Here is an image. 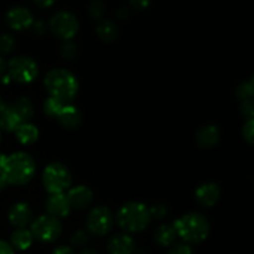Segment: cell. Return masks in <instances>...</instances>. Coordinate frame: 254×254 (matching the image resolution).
<instances>
[{"instance_id":"obj_16","label":"cell","mask_w":254,"mask_h":254,"mask_svg":"<svg viewBox=\"0 0 254 254\" xmlns=\"http://www.w3.org/2000/svg\"><path fill=\"white\" fill-rule=\"evenodd\" d=\"M32 217L31 208L29 207L27 203L19 202L15 203L9 211V220L15 227L24 228L27 223L30 222Z\"/></svg>"},{"instance_id":"obj_18","label":"cell","mask_w":254,"mask_h":254,"mask_svg":"<svg viewBox=\"0 0 254 254\" xmlns=\"http://www.w3.org/2000/svg\"><path fill=\"white\" fill-rule=\"evenodd\" d=\"M21 124V121L12 109L11 104H2L0 107V130L12 131Z\"/></svg>"},{"instance_id":"obj_33","label":"cell","mask_w":254,"mask_h":254,"mask_svg":"<svg viewBox=\"0 0 254 254\" xmlns=\"http://www.w3.org/2000/svg\"><path fill=\"white\" fill-rule=\"evenodd\" d=\"M149 212H150V217H155L160 220L166 215V207L163 205H154L153 207L149 208Z\"/></svg>"},{"instance_id":"obj_11","label":"cell","mask_w":254,"mask_h":254,"mask_svg":"<svg viewBox=\"0 0 254 254\" xmlns=\"http://www.w3.org/2000/svg\"><path fill=\"white\" fill-rule=\"evenodd\" d=\"M46 208L50 216L54 217H64L71 211V205L64 193H50L46 201Z\"/></svg>"},{"instance_id":"obj_22","label":"cell","mask_w":254,"mask_h":254,"mask_svg":"<svg viewBox=\"0 0 254 254\" xmlns=\"http://www.w3.org/2000/svg\"><path fill=\"white\" fill-rule=\"evenodd\" d=\"M176 231L170 225H161L156 228L154 233V238L160 246H170L176 238Z\"/></svg>"},{"instance_id":"obj_8","label":"cell","mask_w":254,"mask_h":254,"mask_svg":"<svg viewBox=\"0 0 254 254\" xmlns=\"http://www.w3.org/2000/svg\"><path fill=\"white\" fill-rule=\"evenodd\" d=\"M9 76L21 83L31 82L37 76V64L31 57L16 56L7 64Z\"/></svg>"},{"instance_id":"obj_2","label":"cell","mask_w":254,"mask_h":254,"mask_svg":"<svg viewBox=\"0 0 254 254\" xmlns=\"http://www.w3.org/2000/svg\"><path fill=\"white\" fill-rule=\"evenodd\" d=\"M176 235L190 243H198L206 240L210 232V223L207 218L197 212H190L181 216L173 226Z\"/></svg>"},{"instance_id":"obj_1","label":"cell","mask_w":254,"mask_h":254,"mask_svg":"<svg viewBox=\"0 0 254 254\" xmlns=\"http://www.w3.org/2000/svg\"><path fill=\"white\" fill-rule=\"evenodd\" d=\"M45 84L50 94L61 102H68L78 92V81L72 72L64 68H54L47 72Z\"/></svg>"},{"instance_id":"obj_23","label":"cell","mask_w":254,"mask_h":254,"mask_svg":"<svg viewBox=\"0 0 254 254\" xmlns=\"http://www.w3.org/2000/svg\"><path fill=\"white\" fill-rule=\"evenodd\" d=\"M32 237L31 232L27 231L26 228H19V230L14 231L11 235V243L14 247L19 248V250H27L31 246Z\"/></svg>"},{"instance_id":"obj_44","label":"cell","mask_w":254,"mask_h":254,"mask_svg":"<svg viewBox=\"0 0 254 254\" xmlns=\"http://www.w3.org/2000/svg\"><path fill=\"white\" fill-rule=\"evenodd\" d=\"M2 188V185H0V189H1Z\"/></svg>"},{"instance_id":"obj_43","label":"cell","mask_w":254,"mask_h":254,"mask_svg":"<svg viewBox=\"0 0 254 254\" xmlns=\"http://www.w3.org/2000/svg\"><path fill=\"white\" fill-rule=\"evenodd\" d=\"M0 139H1V133H0Z\"/></svg>"},{"instance_id":"obj_17","label":"cell","mask_w":254,"mask_h":254,"mask_svg":"<svg viewBox=\"0 0 254 254\" xmlns=\"http://www.w3.org/2000/svg\"><path fill=\"white\" fill-rule=\"evenodd\" d=\"M59 122L67 129H74L79 126L82 121V114L77 107L71 104H64L60 113L57 114Z\"/></svg>"},{"instance_id":"obj_24","label":"cell","mask_w":254,"mask_h":254,"mask_svg":"<svg viewBox=\"0 0 254 254\" xmlns=\"http://www.w3.org/2000/svg\"><path fill=\"white\" fill-rule=\"evenodd\" d=\"M236 93H237L238 98H241L242 101H246V99H253V96H254L253 78H251L250 81L242 82V83L237 87V89H236Z\"/></svg>"},{"instance_id":"obj_37","label":"cell","mask_w":254,"mask_h":254,"mask_svg":"<svg viewBox=\"0 0 254 254\" xmlns=\"http://www.w3.org/2000/svg\"><path fill=\"white\" fill-rule=\"evenodd\" d=\"M34 29H35V31L42 32V30H44V22H42L41 20H37L34 25Z\"/></svg>"},{"instance_id":"obj_26","label":"cell","mask_w":254,"mask_h":254,"mask_svg":"<svg viewBox=\"0 0 254 254\" xmlns=\"http://www.w3.org/2000/svg\"><path fill=\"white\" fill-rule=\"evenodd\" d=\"M15 47V40L11 35H0V52H10Z\"/></svg>"},{"instance_id":"obj_10","label":"cell","mask_w":254,"mask_h":254,"mask_svg":"<svg viewBox=\"0 0 254 254\" xmlns=\"http://www.w3.org/2000/svg\"><path fill=\"white\" fill-rule=\"evenodd\" d=\"M6 21L15 30H24L34 22V16L27 7L17 5L12 6L6 14Z\"/></svg>"},{"instance_id":"obj_42","label":"cell","mask_w":254,"mask_h":254,"mask_svg":"<svg viewBox=\"0 0 254 254\" xmlns=\"http://www.w3.org/2000/svg\"><path fill=\"white\" fill-rule=\"evenodd\" d=\"M2 106V102H1V97H0V107Z\"/></svg>"},{"instance_id":"obj_27","label":"cell","mask_w":254,"mask_h":254,"mask_svg":"<svg viewBox=\"0 0 254 254\" xmlns=\"http://www.w3.org/2000/svg\"><path fill=\"white\" fill-rule=\"evenodd\" d=\"M61 54L66 59H73L77 55V45L73 41H64L61 47Z\"/></svg>"},{"instance_id":"obj_28","label":"cell","mask_w":254,"mask_h":254,"mask_svg":"<svg viewBox=\"0 0 254 254\" xmlns=\"http://www.w3.org/2000/svg\"><path fill=\"white\" fill-rule=\"evenodd\" d=\"M240 108H241V113H242L245 117H247V119H253V116H254L253 99H246V101H242Z\"/></svg>"},{"instance_id":"obj_21","label":"cell","mask_w":254,"mask_h":254,"mask_svg":"<svg viewBox=\"0 0 254 254\" xmlns=\"http://www.w3.org/2000/svg\"><path fill=\"white\" fill-rule=\"evenodd\" d=\"M96 32L102 41L112 42L118 36V27L112 20H103L98 24Z\"/></svg>"},{"instance_id":"obj_32","label":"cell","mask_w":254,"mask_h":254,"mask_svg":"<svg viewBox=\"0 0 254 254\" xmlns=\"http://www.w3.org/2000/svg\"><path fill=\"white\" fill-rule=\"evenodd\" d=\"M71 241L73 245L83 246L84 243L88 241V236H87V233L84 232V231H77L76 233H73V235H72Z\"/></svg>"},{"instance_id":"obj_41","label":"cell","mask_w":254,"mask_h":254,"mask_svg":"<svg viewBox=\"0 0 254 254\" xmlns=\"http://www.w3.org/2000/svg\"><path fill=\"white\" fill-rule=\"evenodd\" d=\"M81 254H98V253L94 252V251H91V250H86V251H83Z\"/></svg>"},{"instance_id":"obj_20","label":"cell","mask_w":254,"mask_h":254,"mask_svg":"<svg viewBox=\"0 0 254 254\" xmlns=\"http://www.w3.org/2000/svg\"><path fill=\"white\" fill-rule=\"evenodd\" d=\"M12 109L15 111L16 116L21 121V123H25V121L30 119L34 114V106H32L31 101L26 97H20L17 98L14 103L11 104Z\"/></svg>"},{"instance_id":"obj_25","label":"cell","mask_w":254,"mask_h":254,"mask_svg":"<svg viewBox=\"0 0 254 254\" xmlns=\"http://www.w3.org/2000/svg\"><path fill=\"white\" fill-rule=\"evenodd\" d=\"M64 106V102L59 101V99L54 98V97H49L44 103V109L50 117H57L62 107Z\"/></svg>"},{"instance_id":"obj_34","label":"cell","mask_w":254,"mask_h":254,"mask_svg":"<svg viewBox=\"0 0 254 254\" xmlns=\"http://www.w3.org/2000/svg\"><path fill=\"white\" fill-rule=\"evenodd\" d=\"M5 161H6V155L0 154V185L2 186L6 184L5 181Z\"/></svg>"},{"instance_id":"obj_3","label":"cell","mask_w":254,"mask_h":254,"mask_svg":"<svg viewBox=\"0 0 254 254\" xmlns=\"http://www.w3.org/2000/svg\"><path fill=\"white\" fill-rule=\"evenodd\" d=\"M35 174V161L29 154L14 153L6 156L5 161V181L12 185L29 183Z\"/></svg>"},{"instance_id":"obj_38","label":"cell","mask_w":254,"mask_h":254,"mask_svg":"<svg viewBox=\"0 0 254 254\" xmlns=\"http://www.w3.org/2000/svg\"><path fill=\"white\" fill-rule=\"evenodd\" d=\"M5 69H6V62H5V60L0 56V74L4 73Z\"/></svg>"},{"instance_id":"obj_36","label":"cell","mask_w":254,"mask_h":254,"mask_svg":"<svg viewBox=\"0 0 254 254\" xmlns=\"http://www.w3.org/2000/svg\"><path fill=\"white\" fill-rule=\"evenodd\" d=\"M52 254H74L73 251H72V248L67 247V246H60V247H57L56 250L54 251V253Z\"/></svg>"},{"instance_id":"obj_12","label":"cell","mask_w":254,"mask_h":254,"mask_svg":"<svg viewBox=\"0 0 254 254\" xmlns=\"http://www.w3.org/2000/svg\"><path fill=\"white\" fill-rule=\"evenodd\" d=\"M66 196L71 207L78 208V210L87 207L93 200V192L91 189L84 185L74 186L68 191Z\"/></svg>"},{"instance_id":"obj_4","label":"cell","mask_w":254,"mask_h":254,"mask_svg":"<svg viewBox=\"0 0 254 254\" xmlns=\"http://www.w3.org/2000/svg\"><path fill=\"white\" fill-rule=\"evenodd\" d=\"M117 220L122 228L129 232H139L150 222V212L145 205L140 202H128L118 211Z\"/></svg>"},{"instance_id":"obj_7","label":"cell","mask_w":254,"mask_h":254,"mask_svg":"<svg viewBox=\"0 0 254 254\" xmlns=\"http://www.w3.org/2000/svg\"><path fill=\"white\" fill-rule=\"evenodd\" d=\"M50 29L56 36L61 39L69 40L78 31V20L67 10H60L56 11L50 19Z\"/></svg>"},{"instance_id":"obj_19","label":"cell","mask_w":254,"mask_h":254,"mask_svg":"<svg viewBox=\"0 0 254 254\" xmlns=\"http://www.w3.org/2000/svg\"><path fill=\"white\" fill-rule=\"evenodd\" d=\"M14 131L16 134V138L22 144H32L39 138V129H37V127L31 123H26V122L19 124Z\"/></svg>"},{"instance_id":"obj_14","label":"cell","mask_w":254,"mask_h":254,"mask_svg":"<svg viewBox=\"0 0 254 254\" xmlns=\"http://www.w3.org/2000/svg\"><path fill=\"white\" fill-rule=\"evenodd\" d=\"M134 250V241L128 235H116L108 242L109 254H131Z\"/></svg>"},{"instance_id":"obj_5","label":"cell","mask_w":254,"mask_h":254,"mask_svg":"<svg viewBox=\"0 0 254 254\" xmlns=\"http://www.w3.org/2000/svg\"><path fill=\"white\" fill-rule=\"evenodd\" d=\"M44 185L50 193H64L71 186L72 175L68 168L62 163H51L45 168Z\"/></svg>"},{"instance_id":"obj_30","label":"cell","mask_w":254,"mask_h":254,"mask_svg":"<svg viewBox=\"0 0 254 254\" xmlns=\"http://www.w3.org/2000/svg\"><path fill=\"white\" fill-rule=\"evenodd\" d=\"M253 129H254L253 119H248V121L245 123V126H243L242 133L246 140L251 144L253 143Z\"/></svg>"},{"instance_id":"obj_6","label":"cell","mask_w":254,"mask_h":254,"mask_svg":"<svg viewBox=\"0 0 254 254\" xmlns=\"http://www.w3.org/2000/svg\"><path fill=\"white\" fill-rule=\"evenodd\" d=\"M62 226L59 218L50 215H42L37 217L31 225V235L41 242H54L61 235Z\"/></svg>"},{"instance_id":"obj_40","label":"cell","mask_w":254,"mask_h":254,"mask_svg":"<svg viewBox=\"0 0 254 254\" xmlns=\"http://www.w3.org/2000/svg\"><path fill=\"white\" fill-rule=\"evenodd\" d=\"M131 4H133V5H141V6H146V5H148V2H146V1H141V2L133 1V2H131Z\"/></svg>"},{"instance_id":"obj_13","label":"cell","mask_w":254,"mask_h":254,"mask_svg":"<svg viewBox=\"0 0 254 254\" xmlns=\"http://www.w3.org/2000/svg\"><path fill=\"white\" fill-rule=\"evenodd\" d=\"M196 198L203 206H213L218 201L221 190L217 184L205 183L200 185L196 190Z\"/></svg>"},{"instance_id":"obj_35","label":"cell","mask_w":254,"mask_h":254,"mask_svg":"<svg viewBox=\"0 0 254 254\" xmlns=\"http://www.w3.org/2000/svg\"><path fill=\"white\" fill-rule=\"evenodd\" d=\"M0 254H15L11 246L5 241H0Z\"/></svg>"},{"instance_id":"obj_15","label":"cell","mask_w":254,"mask_h":254,"mask_svg":"<svg viewBox=\"0 0 254 254\" xmlns=\"http://www.w3.org/2000/svg\"><path fill=\"white\" fill-rule=\"evenodd\" d=\"M220 140V130L213 124L203 126L196 131V141L201 148H212Z\"/></svg>"},{"instance_id":"obj_39","label":"cell","mask_w":254,"mask_h":254,"mask_svg":"<svg viewBox=\"0 0 254 254\" xmlns=\"http://www.w3.org/2000/svg\"><path fill=\"white\" fill-rule=\"evenodd\" d=\"M35 2H36L37 5H40V6H49V5H51L54 1H51V0H49V1H40L39 0V1H35Z\"/></svg>"},{"instance_id":"obj_31","label":"cell","mask_w":254,"mask_h":254,"mask_svg":"<svg viewBox=\"0 0 254 254\" xmlns=\"http://www.w3.org/2000/svg\"><path fill=\"white\" fill-rule=\"evenodd\" d=\"M168 254H193V253L190 246L184 245V243H179V245L173 246Z\"/></svg>"},{"instance_id":"obj_29","label":"cell","mask_w":254,"mask_h":254,"mask_svg":"<svg viewBox=\"0 0 254 254\" xmlns=\"http://www.w3.org/2000/svg\"><path fill=\"white\" fill-rule=\"evenodd\" d=\"M89 14L92 15L93 17H99L103 15L104 12V4L102 1H99V0H94V1H92L91 4H89Z\"/></svg>"},{"instance_id":"obj_9","label":"cell","mask_w":254,"mask_h":254,"mask_svg":"<svg viewBox=\"0 0 254 254\" xmlns=\"http://www.w3.org/2000/svg\"><path fill=\"white\" fill-rule=\"evenodd\" d=\"M113 226V213L111 212L108 207L104 206H98L93 208L88 213L87 217V228L89 232H92L96 236H103Z\"/></svg>"}]
</instances>
